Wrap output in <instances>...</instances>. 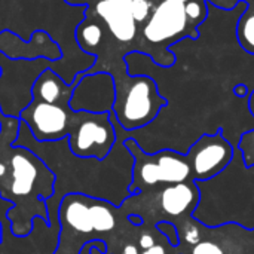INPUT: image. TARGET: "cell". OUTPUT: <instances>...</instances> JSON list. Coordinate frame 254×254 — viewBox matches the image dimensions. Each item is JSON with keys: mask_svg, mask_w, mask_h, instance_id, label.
<instances>
[{"mask_svg": "<svg viewBox=\"0 0 254 254\" xmlns=\"http://www.w3.org/2000/svg\"><path fill=\"white\" fill-rule=\"evenodd\" d=\"M199 199L192 216L205 226L237 223L254 229V167H247L240 152L231 164L208 180H195Z\"/></svg>", "mask_w": 254, "mask_h": 254, "instance_id": "1", "label": "cell"}, {"mask_svg": "<svg viewBox=\"0 0 254 254\" xmlns=\"http://www.w3.org/2000/svg\"><path fill=\"white\" fill-rule=\"evenodd\" d=\"M208 18L205 0H159L141 28V54L164 68L176 64L171 46L180 40L198 39L199 27Z\"/></svg>", "mask_w": 254, "mask_h": 254, "instance_id": "2", "label": "cell"}, {"mask_svg": "<svg viewBox=\"0 0 254 254\" xmlns=\"http://www.w3.org/2000/svg\"><path fill=\"white\" fill-rule=\"evenodd\" d=\"M101 71L112 74L115 103L112 115L124 131H135L152 124L168 101L159 94L153 77L128 73L125 60L106 65Z\"/></svg>", "mask_w": 254, "mask_h": 254, "instance_id": "3", "label": "cell"}, {"mask_svg": "<svg viewBox=\"0 0 254 254\" xmlns=\"http://www.w3.org/2000/svg\"><path fill=\"white\" fill-rule=\"evenodd\" d=\"M124 143L134 156L132 183L129 186V193L132 195H138L143 186L183 183L190 176L188 159L176 152L162 150L155 155H146L134 138H125Z\"/></svg>", "mask_w": 254, "mask_h": 254, "instance_id": "4", "label": "cell"}, {"mask_svg": "<svg viewBox=\"0 0 254 254\" xmlns=\"http://www.w3.org/2000/svg\"><path fill=\"white\" fill-rule=\"evenodd\" d=\"M118 141L116 129L107 113L74 112L67 144L79 158H95L103 161L109 156Z\"/></svg>", "mask_w": 254, "mask_h": 254, "instance_id": "5", "label": "cell"}, {"mask_svg": "<svg viewBox=\"0 0 254 254\" xmlns=\"http://www.w3.org/2000/svg\"><path fill=\"white\" fill-rule=\"evenodd\" d=\"M116 208L118 207L103 199L70 193L60 202L58 222L63 231L68 229L85 237L94 232H112L116 228Z\"/></svg>", "mask_w": 254, "mask_h": 254, "instance_id": "6", "label": "cell"}, {"mask_svg": "<svg viewBox=\"0 0 254 254\" xmlns=\"http://www.w3.org/2000/svg\"><path fill=\"white\" fill-rule=\"evenodd\" d=\"M74 112L68 106L51 104L31 98L19 112L18 119L27 125L33 138L40 143L67 138Z\"/></svg>", "mask_w": 254, "mask_h": 254, "instance_id": "7", "label": "cell"}, {"mask_svg": "<svg viewBox=\"0 0 254 254\" xmlns=\"http://www.w3.org/2000/svg\"><path fill=\"white\" fill-rule=\"evenodd\" d=\"M91 7L127 55L141 52V30L132 16L131 0H98Z\"/></svg>", "mask_w": 254, "mask_h": 254, "instance_id": "8", "label": "cell"}, {"mask_svg": "<svg viewBox=\"0 0 254 254\" xmlns=\"http://www.w3.org/2000/svg\"><path fill=\"white\" fill-rule=\"evenodd\" d=\"M77 83L68 101L73 112L107 113L115 103V83L112 74L106 71L76 74Z\"/></svg>", "mask_w": 254, "mask_h": 254, "instance_id": "9", "label": "cell"}, {"mask_svg": "<svg viewBox=\"0 0 254 254\" xmlns=\"http://www.w3.org/2000/svg\"><path fill=\"white\" fill-rule=\"evenodd\" d=\"M234 149L222 131L214 135H202L189 150L188 162L195 180H208L222 173L232 161Z\"/></svg>", "mask_w": 254, "mask_h": 254, "instance_id": "10", "label": "cell"}, {"mask_svg": "<svg viewBox=\"0 0 254 254\" xmlns=\"http://www.w3.org/2000/svg\"><path fill=\"white\" fill-rule=\"evenodd\" d=\"M13 147V146H12ZM55 176L48 170L46 164L39 159L36 153L25 147H13L10 158V192L16 198L30 196V193L36 192L40 195L42 201H45L43 193L37 189L39 180L54 179Z\"/></svg>", "mask_w": 254, "mask_h": 254, "instance_id": "11", "label": "cell"}, {"mask_svg": "<svg viewBox=\"0 0 254 254\" xmlns=\"http://www.w3.org/2000/svg\"><path fill=\"white\" fill-rule=\"evenodd\" d=\"M0 52L12 61L39 58L57 61L63 55L58 43L46 31H34L28 42H22L18 34L4 30L0 33Z\"/></svg>", "mask_w": 254, "mask_h": 254, "instance_id": "12", "label": "cell"}, {"mask_svg": "<svg viewBox=\"0 0 254 254\" xmlns=\"http://www.w3.org/2000/svg\"><path fill=\"white\" fill-rule=\"evenodd\" d=\"M76 83V76L73 82L68 83L63 77H60V74H57L52 68H43L31 85V98L51 104L68 106Z\"/></svg>", "mask_w": 254, "mask_h": 254, "instance_id": "13", "label": "cell"}, {"mask_svg": "<svg viewBox=\"0 0 254 254\" xmlns=\"http://www.w3.org/2000/svg\"><path fill=\"white\" fill-rule=\"evenodd\" d=\"M85 18L76 28V42L79 48L85 52H89V55L97 57L100 52L106 49V43H109V39L106 42V36L109 34L104 22L95 15L91 6L85 7Z\"/></svg>", "mask_w": 254, "mask_h": 254, "instance_id": "14", "label": "cell"}, {"mask_svg": "<svg viewBox=\"0 0 254 254\" xmlns=\"http://www.w3.org/2000/svg\"><path fill=\"white\" fill-rule=\"evenodd\" d=\"M199 199V192L195 185L176 183L167 186L161 193L162 210L173 217L185 214L189 208L196 207Z\"/></svg>", "mask_w": 254, "mask_h": 254, "instance_id": "15", "label": "cell"}, {"mask_svg": "<svg viewBox=\"0 0 254 254\" xmlns=\"http://www.w3.org/2000/svg\"><path fill=\"white\" fill-rule=\"evenodd\" d=\"M237 39L240 46L254 55V3L247 4L237 22Z\"/></svg>", "mask_w": 254, "mask_h": 254, "instance_id": "16", "label": "cell"}, {"mask_svg": "<svg viewBox=\"0 0 254 254\" xmlns=\"http://www.w3.org/2000/svg\"><path fill=\"white\" fill-rule=\"evenodd\" d=\"M155 3L156 1H152V0H131V12H132V16H134L135 22L138 24L140 30L147 22V19H149V16H150V13L153 10Z\"/></svg>", "mask_w": 254, "mask_h": 254, "instance_id": "17", "label": "cell"}, {"mask_svg": "<svg viewBox=\"0 0 254 254\" xmlns=\"http://www.w3.org/2000/svg\"><path fill=\"white\" fill-rule=\"evenodd\" d=\"M156 228H158V231L161 234H164L168 238V241H170V244L173 247L179 246V241H180L179 232H177V229H176V226L173 223H170V222H161V223L156 225Z\"/></svg>", "mask_w": 254, "mask_h": 254, "instance_id": "18", "label": "cell"}, {"mask_svg": "<svg viewBox=\"0 0 254 254\" xmlns=\"http://www.w3.org/2000/svg\"><path fill=\"white\" fill-rule=\"evenodd\" d=\"M192 254H225L222 247L211 241H199L193 246Z\"/></svg>", "mask_w": 254, "mask_h": 254, "instance_id": "19", "label": "cell"}, {"mask_svg": "<svg viewBox=\"0 0 254 254\" xmlns=\"http://www.w3.org/2000/svg\"><path fill=\"white\" fill-rule=\"evenodd\" d=\"M205 1L207 4H213L222 10H234L240 4V0H205Z\"/></svg>", "mask_w": 254, "mask_h": 254, "instance_id": "20", "label": "cell"}, {"mask_svg": "<svg viewBox=\"0 0 254 254\" xmlns=\"http://www.w3.org/2000/svg\"><path fill=\"white\" fill-rule=\"evenodd\" d=\"M185 240L189 244H193V246L198 244L199 243V231H198V228L188 226V229L185 231Z\"/></svg>", "mask_w": 254, "mask_h": 254, "instance_id": "21", "label": "cell"}, {"mask_svg": "<svg viewBox=\"0 0 254 254\" xmlns=\"http://www.w3.org/2000/svg\"><path fill=\"white\" fill-rule=\"evenodd\" d=\"M138 244H140V247L143 250H149L150 247L155 246V240H153V237L150 234H143L140 237V240H138Z\"/></svg>", "mask_w": 254, "mask_h": 254, "instance_id": "22", "label": "cell"}, {"mask_svg": "<svg viewBox=\"0 0 254 254\" xmlns=\"http://www.w3.org/2000/svg\"><path fill=\"white\" fill-rule=\"evenodd\" d=\"M234 94H235L237 97H240V98L247 97V95H249V88H247V85H244V83H237V85L234 86Z\"/></svg>", "mask_w": 254, "mask_h": 254, "instance_id": "23", "label": "cell"}, {"mask_svg": "<svg viewBox=\"0 0 254 254\" xmlns=\"http://www.w3.org/2000/svg\"><path fill=\"white\" fill-rule=\"evenodd\" d=\"M65 3L71 4V6H83V7H88V6H94L98 0H64Z\"/></svg>", "mask_w": 254, "mask_h": 254, "instance_id": "24", "label": "cell"}, {"mask_svg": "<svg viewBox=\"0 0 254 254\" xmlns=\"http://www.w3.org/2000/svg\"><path fill=\"white\" fill-rule=\"evenodd\" d=\"M143 254H165V249L162 247V246H153V247H150L149 250H144Z\"/></svg>", "mask_w": 254, "mask_h": 254, "instance_id": "25", "label": "cell"}, {"mask_svg": "<svg viewBox=\"0 0 254 254\" xmlns=\"http://www.w3.org/2000/svg\"><path fill=\"white\" fill-rule=\"evenodd\" d=\"M122 254H140V252H138V249L134 244H128V246L124 247Z\"/></svg>", "mask_w": 254, "mask_h": 254, "instance_id": "26", "label": "cell"}, {"mask_svg": "<svg viewBox=\"0 0 254 254\" xmlns=\"http://www.w3.org/2000/svg\"><path fill=\"white\" fill-rule=\"evenodd\" d=\"M128 220H129L131 223L137 225V226H140V225L143 223V219H141V217H138V216H129V217H128Z\"/></svg>", "mask_w": 254, "mask_h": 254, "instance_id": "27", "label": "cell"}, {"mask_svg": "<svg viewBox=\"0 0 254 254\" xmlns=\"http://www.w3.org/2000/svg\"><path fill=\"white\" fill-rule=\"evenodd\" d=\"M249 107H250V112L254 116V89L250 92V97H249Z\"/></svg>", "mask_w": 254, "mask_h": 254, "instance_id": "28", "label": "cell"}, {"mask_svg": "<svg viewBox=\"0 0 254 254\" xmlns=\"http://www.w3.org/2000/svg\"><path fill=\"white\" fill-rule=\"evenodd\" d=\"M6 173H7V167H6V164L0 162V179H3V177L6 176Z\"/></svg>", "mask_w": 254, "mask_h": 254, "instance_id": "29", "label": "cell"}, {"mask_svg": "<svg viewBox=\"0 0 254 254\" xmlns=\"http://www.w3.org/2000/svg\"><path fill=\"white\" fill-rule=\"evenodd\" d=\"M240 3H246V4H250V3H254V0H240Z\"/></svg>", "mask_w": 254, "mask_h": 254, "instance_id": "30", "label": "cell"}, {"mask_svg": "<svg viewBox=\"0 0 254 254\" xmlns=\"http://www.w3.org/2000/svg\"><path fill=\"white\" fill-rule=\"evenodd\" d=\"M1 129H3V125H1V121H0V135H1Z\"/></svg>", "mask_w": 254, "mask_h": 254, "instance_id": "31", "label": "cell"}]
</instances>
